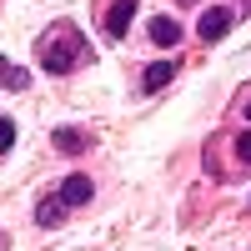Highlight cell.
I'll list each match as a JSON object with an SVG mask.
<instances>
[{
  "instance_id": "6da1fadb",
  "label": "cell",
  "mask_w": 251,
  "mask_h": 251,
  "mask_svg": "<svg viewBox=\"0 0 251 251\" xmlns=\"http://www.w3.org/2000/svg\"><path fill=\"white\" fill-rule=\"evenodd\" d=\"M75 60H86L80 30H75V25H71V30H66V25H60V30H50V35H46V71H50V75H66Z\"/></svg>"
},
{
  "instance_id": "7a4b0ae2",
  "label": "cell",
  "mask_w": 251,
  "mask_h": 251,
  "mask_svg": "<svg viewBox=\"0 0 251 251\" xmlns=\"http://www.w3.org/2000/svg\"><path fill=\"white\" fill-rule=\"evenodd\" d=\"M226 30H231V10H226V5H211V10L196 20V35L201 40H221Z\"/></svg>"
},
{
  "instance_id": "3957f363",
  "label": "cell",
  "mask_w": 251,
  "mask_h": 251,
  "mask_svg": "<svg viewBox=\"0 0 251 251\" xmlns=\"http://www.w3.org/2000/svg\"><path fill=\"white\" fill-rule=\"evenodd\" d=\"M131 20H136V0H116V5L106 10V35L121 40L126 30H131Z\"/></svg>"
},
{
  "instance_id": "277c9868",
  "label": "cell",
  "mask_w": 251,
  "mask_h": 251,
  "mask_svg": "<svg viewBox=\"0 0 251 251\" xmlns=\"http://www.w3.org/2000/svg\"><path fill=\"white\" fill-rule=\"evenodd\" d=\"M91 196H96L91 176H66V186H60V201H66V206H86Z\"/></svg>"
},
{
  "instance_id": "5b68a950",
  "label": "cell",
  "mask_w": 251,
  "mask_h": 251,
  "mask_svg": "<svg viewBox=\"0 0 251 251\" xmlns=\"http://www.w3.org/2000/svg\"><path fill=\"white\" fill-rule=\"evenodd\" d=\"M171 80H176V66H171V60H161V66H151V71L141 75V86H146V91H166Z\"/></svg>"
},
{
  "instance_id": "8992f818",
  "label": "cell",
  "mask_w": 251,
  "mask_h": 251,
  "mask_svg": "<svg viewBox=\"0 0 251 251\" xmlns=\"http://www.w3.org/2000/svg\"><path fill=\"white\" fill-rule=\"evenodd\" d=\"M151 40H156V46H176V40H181V25H176L171 15H156V20H151Z\"/></svg>"
},
{
  "instance_id": "52a82bcc",
  "label": "cell",
  "mask_w": 251,
  "mask_h": 251,
  "mask_svg": "<svg viewBox=\"0 0 251 251\" xmlns=\"http://www.w3.org/2000/svg\"><path fill=\"white\" fill-rule=\"evenodd\" d=\"M35 221H40V226H60V221H66V201H60V196H50V201H40V211H35Z\"/></svg>"
},
{
  "instance_id": "ba28073f",
  "label": "cell",
  "mask_w": 251,
  "mask_h": 251,
  "mask_svg": "<svg viewBox=\"0 0 251 251\" xmlns=\"http://www.w3.org/2000/svg\"><path fill=\"white\" fill-rule=\"evenodd\" d=\"M0 75H5V86H10V91H25V86H30V75H25V71H15V66H5V55H0Z\"/></svg>"
},
{
  "instance_id": "9c48e42d",
  "label": "cell",
  "mask_w": 251,
  "mask_h": 251,
  "mask_svg": "<svg viewBox=\"0 0 251 251\" xmlns=\"http://www.w3.org/2000/svg\"><path fill=\"white\" fill-rule=\"evenodd\" d=\"M55 146L60 151H86V136L80 131H55Z\"/></svg>"
},
{
  "instance_id": "30bf717a",
  "label": "cell",
  "mask_w": 251,
  "mask_h": 251,
  "mask_svg": "<svg viewBox=\"0 0 251 251\" xmlns=\"http://www.w3.org/2000/svg\"><path fill=\"white\" fill-rule=\"evenodd\" d=\"M10 146H15V121H5V116H0V156H5Z\"/></svg>"
},
{
  "instance_id": "8fae6325",
  "label": "cell",
  "mask_w": 251,
  "mask_h": 251,
  "mask_svg": "<svg viewBox=\"0 0 251 251\" xmlns=\"http://www.w3.org/2000/svg\"><path fill=\"white\" fill-rule=\"evenodd\" d=\"M236 156H241V166H251V131L236 136Z\"/></svg>"
},
{
  "instance_id": "7c38bea8",
  "label": "cell",
  "mask_w": 251,
  "mask_h": 251,
  "mask_svg": "<svg viewBox=\"0 0 251 251\" xmlns=\"http://www.w3.org/2000/svg\"><path fill=\"white\" fill-rule=\"evenodd\" d=\"M246 121H251V106H246Z\"/></svg>"
},
{
  "instance_id": "4fadbf2b",
  "label": "cell",
  "mask_w": 251,
  "mask_h": 251,
  "mask_svg": "<svg viewBox=\"0 0 251 251\" xmlns=\"http://www.w3.org/2000/svg\"><path fill=\"white\" fill-rule=\"evenodd\" d=\"M181 5H191V0H181Z\"/></svg>"
}]
</instances>
